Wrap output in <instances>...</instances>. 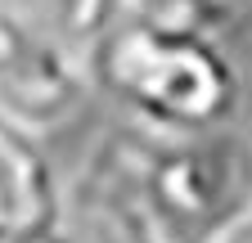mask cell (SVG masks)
I'll use <instances>...</instances> for the list:
<instances>
[{"label":"cell","mask_w":252,"mask_h":243,"mask_svg":"<svg viewBox=\"0 0 252 243\" xmlns=\"http://www.w3.org/2000/svg\"><path fill=\"white\" fill-rule=\"evenodd\" d=\"M86 77L90 90H104L135 126L158 135L230 126L243 99L225 41L149 23L131 9L86 50Z\"/></svg>","instance_id":"obj_2"},{"label":"cell","mask_w":252,"mask_h":243,"mask_svg":"<svg viewBox=\"0 0 252 243\" xmlns=\"http://www.w3.org/2000/svg\"><path fill=\"white\" fill-rule=\"evenodd\" d=\"M81 203L113 243H220L252 216V144L230 126H113L81 167Z\"/></svg>","instance_id":"obj_1"},{"label":"cell","mask_w":252,"mask_h":243,"mask_svg":"<svg viewBox=\"0 0 252 243\" xmlns=\"http://www.w3.org/2000/svg\"><path fill=\"white\" fill-rule=\"evenodd\" d=\"M14 243H81L63 221H50V225H41V230H27V234H18Z\"/></svg>","instance_id":"obj_5"},{"label":"cell","mask_w":252,"mask_h":243,"mask_svg":"<svg viewBox=\"0 0 252 243\" xmlns=\"http://www.w3.org/2000/svg\"><path fill=\"white\" fill-rule=\"evenodd\" d=\"M63 221V185L36 131L0 113V243Z\"/></svg>","instance_id":"obj_3"},{"label":"cell","mask_w":252,"mask_h":243,"mask_svg":"<svg viewBox=\"0 0 252 243\" xmlns=\"http://www.w3.org/2000/svg\"><path fill=\"white\" fill-rule=\"evenodd\" d=\"M220 243H252V216H248V221H239V225H234L225 239H220Z\"/></svg>","instance_id":"obj_6"},{"label":"cell","mask_w":252,"mask_h":243,"mask_svg":"<svg viewBox=\"0 0 252 243\" xmlns=\"http://www.w3.org/2000/svg\"><path fill=\"white\" fill-rule=\"evenodd\" d=\"M18 9L41 32H50L54 41H63L72 54L86 59V50L126 14V0H32V5H18Z\"/></svg>","instance_id":"obj_4"}]
</instances>
